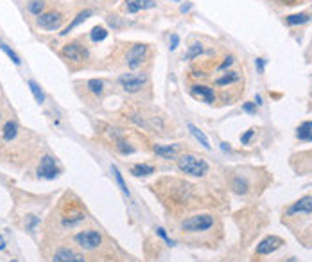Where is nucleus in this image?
<instances>
[{
	"label": "nucleus",
	"mask_w": 312,
	"mask_h": 262,
	"mask_svg": "<svg viewBox=\"0 0 312 262\" xmlns=\"http://www.w3.org/2000/svg\"><path fill=\"white\" fill-rule=\"evenodd\" d=\"M190 92H192V96L194 97H197V99H201V101L208 102V104H212V102L215 101V94H213V90L208 88V86L194 84V86L190 88Z\"/></svg>",
	"instance_id": "nucleus-12"
},
{
	"label": "nucleus",
	"mask_w": 312,
	"mask_h": 262,
	"mask_svg": "<svg viewBox=\"0 0 312 262\" xmlns=\"http://www.w3.org/2000/svg\"><path fill=\"white\" fill-rule=\"evenodd\" d=\"M16 131H18L16 122H13V120H9V122H6V126H4V130H2V138H4L6 142H11L13 138L16 137Z\"/></svg>",
	"instance_id": "nucleus-17"
},
{
	"label": "nucleus",
	"mask_w": 312,
	"mask_h": 262,
	"mask_svg": "<svg viewBox=\"0 0 312 262\" xmlns=\"http://www.w3.org/2000/svg\"><path fill=\"white\" fill-rule=\"evenodd\" d=\"M106 36H108V31L104 29L102 25H97V27H94V29H92V33H90L92 42H102Z\"/></svg>",
	"instance_id": "nucleus-24"
},
{
	"label": "nucleus",
	"mask_w": 312,
	"mask_h": 262,
	"mask_svg": "<svg viewBox=\"0 0 312 262\" xmlns=\"http://www.w3.org/2000/svg\"><path fill=\"white\" fill-rule=\"evenodd\" d=\"M52 262H86V259L77 253L76 250H72L68 246H61L59 250H56L52 257Z\"/></svg>",
	"instance_id": "nucleus-9"
},
{
	"label": "nucleus",
	"mask_w": 312,
	"mask_h": 262,
	"mask_svg": "<svg viewBox=\"0 0 312 262\" xmlns=\"http://www.w3.org/2000/svg\"><path fill=\"white\" fill-rule=\"evenodd\" d=\"M88 90L95 96H100L102 94V90H104V83L100 81V79H90L88 81Z\"/></svg>",
	"instance_id": "nucleus-26"
},
{
	"label": "nucleus",
	"mask_w": 312,
	"mask_h": 262,
	"mask_svg": "<svg viewBox=\"0 0 312 262\" xmlns=\"http://www.w3.org/2000/svg\"><path fill=\"white\" fill-rule=\"evenodd\" d=\"M63 18L65 16L59 11H49L40 15L38 20H36V24H38V27H41V29L45 31H58L59 27L63 25Z\"/></svg>",
	"instance_id": "nucleus-5"
},
{
	"label": "nucleus",
	"mask_w": 312,
	"mask_h": 262,
	"mask_svg": "<svg viewBox=\"0 0 312 262\" xmlns=\"http://www.w3.org/2000/svg\"><path fill=\"white\" fill-rule=\"evenodd\" d=\"M76 243L84 250H95L99 248L102 243V235L97 230H82V232L76 233Z\"/></svg>",
	"instance_id": "nucleus-3"
},
{
	"label": "nucleus",
	"mask_w": 312,
	"mask_h": 262,
	"mask_svg": "<svg viewBox=\"0 0 312 262\" xmlns=\"http://www.w3.org/2000/svg\"><path fill=\"white\" fill-rule=\"evenodd\" d=\"M223 146V151H230V147H228V144H221Z\"/></svg>",
	"instance_id": "nucleus-43"
},
{
	"label": "nucleus",
	"mask_w": 312,
	"mask_h": 262,
	"mask_svg": "<svg viewBox=\"0 0 312 262\" xmlns=\"http://www.w3.org/2000/svg\"><path fill=\"white\" fill-rule=\"evenodd\" d=\"M283 245V241L277 235H267L265 239H262L257 246V253L259 255H269L273 251H277L280 246Z\"/></svg>",
	"instance_id": "nucleus-10"
},
{
	"label": "nucleus",
	"mask_w": 312,
	"mask_h": 262,
	"mask_svg": "<svg viewBox=\"0 0 312 262\" xmlns=\"http://www.w3.org/2000/svg\"><path fill=\"white\" fill-rule=\"evenodd\" d=\"M27 84H29V88H31V92H33V96H34L36 102H38V104H43V102H45V94L41 92L40 84L36 83V81H33V79H29Z\"/></svg>",
	"instance_id": "nucleus-21"
},
{
	"label": "nucleus",
	"mask_w": 312,
	"mask_h": 262,
	"mask_svg": "<svg viewBox=\"0 0 312 262\" xmlns=\"http://www.w3.org/2000/svg\"><path fill=\"white\" fill-rule=\"evenodd\" d=\"M154 173V167L148 165V164H135L131 167V174L133 176H149V174Z\"/></svg>",
	"instance_id": "nucleus-16"
},
{
	"label": "nucleus",
	"mask_w": 312,
	"mask_h": 262,
	"mask_svg": "<svg viewBox=\"0 0 312 262\" xmlns=\"http://www.w3.org/2000/svg\"><path fill=\"white\" fill-rule=\"evenodd\" d=\"M178 43H180V36H178V34H172V36H171V45H169V47H171V50H174V49L178 47Z\"/></svg>",
	"instance_id": "nucleus-37"
},
{
	"label": "nucleus",
	"mask_w": 312,
	"mask_h": 262,
	"mask_svg": "<svg viewBox=\"0 0 312 262\" xmlns=\"http://www.w3.org/2000/svg\"><path fill=\"white\" fill-rule=\"evenodd\" d=\"M38 223H40V219H38L36 215H27V230H29V232H33V230H34Z\"/></svg>",
	"instance_id": "nucleus-33"
},
{
	"label": "nucleus",
	"mask_w": 312,
	"mask_h": 262,
	"mask_svg": "<svg viewBox=\"0 0 312 262\" xmlns=\"http://www.w3.org/2000/svg\"><path fill=\"white\" fill-rule=\"evenodd\" d=\"M255 63H257V68H259L260 74H264V68H265V60H264V58H259Z\"/></svg>",
	"instance_id": "nucleus-36"
},
{
	"label": "nucleus",
	"mask_w": 312,
	"mask_h": 262,
	"mask_svg": "<svg viewBox=\"0 0 312 262\" xmlns=\"http://www.w3.org/2000/svg\"><path fill=\"white\" fill-rule=\"evenodd\" d=\"M213 227V217L210 214H197L192 215L189 219H185L181 223V230L183 232H206Z\"/></svg>",
	"instance_id": "nucleus-2"
},
{
	"label": "nucleus",
	"mask_w": 312,
	"mask_h": 262,
	"mask_svg": "<svg viewBox=\"0 0 312 262\" xmlns=\"http://www.w3.org/2000/svg\"><path fill=\"white\" fill-rule=\"evenodd\" d=\"M154 153L164 158H174L176 156V146H154Z\"/></svg>",
	"instance_id": "nucleus-20"
},
{
	"label": "nucleus",
	"mask_w": 312,
	"mask_h": 262,
	"mask_svg": "<svg viewBox=\"0 0 312 262\" xmlns=\"http://www.w3.org/2000/svg\"><path fill=\"white\" fill-rule=\"evenodd\" d=\"M43 7H45V2H43V0H33V2H29L27 9H29L33 15H38V16H40Z\"/></svg>",
	"instance_id": "nucleus-27"
},
{
	"label": "nucleus",
	"mask_w": 312,
	"mask_h": 262,
	"mask_svg": "<svg viewBox=\"0 0 312 262\" xmlns=\"http://www.w3.org/2000/svg\"><path fill=\"white\" fill-rule=\"evenodd\" d=\"M11 262H16V261H11Z\"/></svg>",
	"instance_id": "nucleus-45"
},
{
	"label": "nucleus",
	"mask_w": 312,
	"mask_h": 262,
	"mask_svg": "<svg viewBox=\"0 0 312 262\" xmlns=\"http://www.w3.org/2000/svg\"><path fill=\"white\" fill-rule=\"evenodd\" d=\"M156 6L154 0H126V11L128 13H138L142 9H151Z\"/></svg>",
	"instance_id": "nucleus-13"
},
{
	"label": "nucleus",
	"mask_w": 312,
	"mask_h": 262,
	"mask_svg": "<svg viewBox=\"0 0 312 262\" xmlns=\"http://www.w3.org/2000/svg\"><path fill=\"white\" fill-rule=\"evenodd\" d=\"M38 176L45 180H54L59 176V169L56 165V160L50 155H45L41 158L40 165H38Z\"/></svg>",
	"instance_id": "nucleus-7"
},
{
	"label": "nucleus",
	"mask_w": 312,
	"mask_h": 262,
	"mask_svg": "<svg viewBox=\"0 0 312 262\" xmlns=\"http://www.w3.org/2000/svg\"><path fill=\"white\" fill-rule=\"evenodd\" d=\"M117 149H118V151H120V153H124V155H131V153L135 151V149L131 147L130 144L126 142L124 138H120V137L117 138Z\"/></svg>",
	"instance_id": "nucleus-30"
},
{
	"label": "nucleus",
	"mask_w": 312,
	"mask_h": 262,
	"mask_svg": "<svg viewBox=\"0 0 312 262\" xmlns=\"http://www.w3.org/2000/svg\"><path fill=\"white\" fill-rule=\"evenodd\" d=\"M146 54H148V45H144V43H135V45L128 50V54H126V63H128V66H130V68L140 66L144 58H146Z\"/></svg>",
	"instance_id": "nucleus-8"
},
{
	"label": "nucleus",
	"mask_w": 312,
	"mask_h": 262,
	"mask_svg": "<svg viewBox=\"0 0 312 262\" xmlns=\"http://www.w3.org/2000/svg\"><path fill=\"white\" fill-rule=\"evenodd\" d=\"M146 76L144 74H122L118 78V83L122 84V88L128 94H135L138 90H142V86L146 84Z\"/></svg>",
	"instance_id": "nucleus-6"
},
{
	"label": "nucleus",
	"mask_w": 312,
	"mask_h": 262,
	"mask_svg": "<svg viewBox=\"0 0 312 262\" xmlns=\"http://www.w3.org/2000/svg\"><path fill=\"white\" fill-rule=\"evenodd\" d=\"M82 219H84V214H82V212H76V214H72V215H65V217L61 219V225L68 228V227L77 225V223H81Z\"/></svg>",
	"instance_id": "nucleus-22"
},
{
	"label": "nucleus",
	"mask_w": 312,
	"mask_h": 262,
	"mask_svg": "<svg viewBox=\"0 0 312 262\" xmlns=\"http://www.w3.org/2000/svg\"><path fill=\"white\" fill-rule=\"evenodd\" d=\"M231 65H233V58L230 56V58H226V61H224L223 65L219 66V70H226V68H228V66H231Z\"/></svg>",
	"instance_id": "nucleus-38"
},
{
	"label": "nucleus",
	"mask_w": 312,
	"mask_h": 262,
	"mask_svg": "<svg viewBox=\"0 0 312 262\" xmlns=\"http://www.w3.org/2000/svg\"><path fill=\"white\" fill-rule=\"evenodd\" d=\"M285 262H298V259H296V257H291V259H289V261H285Z\"/></svg>",
	"instance_id": "nucleus-44"
},
{
	"label": "nucleus",
	"mask_w": 312,
	"mask_h": 262,
	"mask_svg": "<svg viewBox=\"0 0 312 262\" xmlns=\"http://www.w3.org/2000/svg\"><path fill=\"white\" fill-rule=\"evenodd\" d=\"M178 167L180 171L189 176H196V178H201L208 173V164L203 158H197L194 155H183L178 158Z\"/></svg>",
	"instance_id": "nucleus-1"
},
{
	"label": "nucleus",
	"mask_w": 312,
	"mask_h": 262,
	"mask_svg": "<svg viewBox=\"0 0 312 262\" xmlns=\"http://www.w3.org/2000/svg\"><path fill=\"white\" fill-rule=\"evenodd\" d=\"M156 233H158L160 237L164 239V241H165V243H167L169 246H174V245H176V243H174V241H172V239L169 237V235H167V232H165L164 228H156Z\"/></svg>",
	"instance_id": "nucleus-32"
},
{
	"label": "nucleus",
	"mask_w": 312,
	"mask_h": 262,
	"mask_svg": "<svg viewBox=\"0 0 312 262\" xmlns=\"http://www.w3.org/2000/svg\"><path fill=\"white\" fill-rule=\"evenodd\" d=\"M255 104H257V106H260V104H262V97H260V96L255 97Z\"/></svg>",
	"instance_id": "nucleus-40"
},
{
	"label": "nucleus",
	"mask_w": 312,
	"mask_h": 262,
	"mask_svg": "<svg viewBox=\"0 0 312 262\" xmlns=\"http://www.w3.org/2000/svg\"><path fill=\"white\" fill-rule=\"evenodd\" d=\"M253 135H255V130H247L246 133L241 137V142L244 144V146H246V144H249V140H251V137H253Z\"/></svg>",
	"instance_id": "nucleus-34"
},
{
	"label": "nucleus",
	"mask_w": 312,
	"mask_h": 262,
	"mask_svg": "<svg viewBox=\"0 0 312 262\" xmlns=\"http://www.w3.org/2000/svg\"><path fill=\"white\" fill-rule=\"evenodd\" d=\"M61 56L66 58L68 61H72V63H82L88 58V50L82 47L79 42H70L61 49Z\"/></svg>",
	"instance_id": "nucleus-4"
},
{
	"label": "nucleus",
	"mask_w": 312,
	"mask_h": 262,
	"mask_svg": "<svg viewBox=\"0 0 312 262\" xmlns=\"http://www.w3.org/2000/svg\"><path fill=\"white\" fill-rule=\"evenodd\" d=\"M201 52H203L201 43H192V45H190V49H189V52H187V56H185V60H194V58H197Z\"/></svg>",
	"instance_id": "nucleus-29"
},
{
	"label": "nucleus",
	"mask_w": 312,
	"mask_h": 262,
	"mask_svg": "<svg viewBox=\"0 0 312 262\" xmlns=\"http://www.w3.org/2000/svg\"><path fill=\"white\" fill-rule=\"evenodd\" d=\"M112 171H113V176H115V180H117V183H118V187H120V191L126 194V196H130V189H128V185H126V181H124V178H122V174H120V171H118L117 167L113 165L112 167Z\"/></svg>",
	"instance_id": "nucleus-25"
},
{
	"label": "nucleus",
	"mask_w": 312,
	"mask_h": 262,
	"mask_svg": "<svg viewBox=\"0 0 312 262\" xmlns=\"http://www.w3.org/2000/svg\"><path fill=\"white\" fill-rule=\"evenodd\" d=\"M176 2H180V0H176Z\"/></svg>",
	"instance_id": "nucleus-46"
},
{
	"label": "nucleus",
	"mask_w": 312,
	"mask_h": 262,
	"mask_svg": "<svg viewBox=\"0 0 312 262\" xmlns=\"http://www.w3.org/2000/svg\"><path fill=\"white\" fill-rule=\"evenodd\" d=\"M189 130H190V133L194 135V138L197 140V142L203 146L205 149H210V144H208V138H206V135L203 133V131L197 128V126H194V124H189Z\"/></svg>",
	"instance_id": "nucleus-19"
},
{
	"label": "nucleus",
	"mask_w": 312,
	"mask_h": 262,
	"mask_svg": "<svg viewBox=\"0 0 312 262\" xmlns=\"http://www.w3.org/2000/svg\"><path fill=\"white\" fill-rule=\"evenodd\" d=\"M257 104H255V102H246V104H244V106H242V110H244V112H247V114H255V112H257Z\"/></svg>",
	"instance_id": "nucleus-35"
},
{
	"label": "nucleus",
	"mask_w": 312,
	"mask_h": 262,
	"mask_svg": "<svg viewBox=\"0 0 312 262\" xmlns=\"http://www.w3.org/2000/svg\"><path fill=\"white\" fill-rule=\"evenodd\" d=\"M283 4H296V0H282Z\"/></svg>",
	"instance_id": "nucleus-42"
},
{
	"label": "nucleus",
	"mask_w": 312,
	"mask_h": 262,
	"mask_svg": "<svg viewBox=\"0 0 312 262\" xmlns=\"http://www.w3.org/2000/svg\"><path fill=\"white\" fill-rule=\"evenodd\" d=\"M231 187H233V191H235L237 194H244V192L247 191V181L244 178H235Z\"/></svg>",
	"instance_id": "nucleus-28"
},
{
	"label": "nucleus",
	"mask_w": 312,
	"mask_h": 262,
	"mask_svg": "<svg viewBox=\"0 0 312 262\" xmlns=\"http://www.w3.org/2000/svg\"><path fill=\"white\" fill-rule=\"evenodd\" d=\"M311 20V16L307 15V13H300V15H291V16H287V24L289 25H301L305 24V22H309Z\"/></svg>",
	"instance_id": "nucleus-23"
},
{
	"label": "nucleus",
	"mask_w": 312,
	"mask_h": 262,
	"mask_svg": "<svg viewBox=\"0 0 312 262\" xmlns=\"http://www.w3.org/2000/svg\"><path fill=\"white\" fill-rule=\"evenodd\" d=\"M92 15H94V11H92V9H84V11H81V13H79V15H77L76 18H74V20H72L70 24L66 25V29H65V31H61V34H63V36L68 34L70 31L76 29L77 25H81L82 22H86V20H88V18L92 16Z\"/></svg>",
	"instance_id": "nucleus-14"
},
{
	"label": "nucleus",
	"mask_w": 312,
	"mask_h": 262,
	"mask_svg": "<svg viewBox=\"0 0 312 262\" xmlns=\"http://www.w3.org/2000/svg\"><path fill=\"white\" fill-rule=\"evenodd\" d=\"M190 7H192L190 4H187V6H181V13H187V11L190 9Z\"/></svg>",
	"instance_id": "nucleus-41"
},
{
	"label": "nucleus",
	"mask_w": 312,
	"mask_h": 262,
	"mask_svg": "<svg viewBox=\"0 0 312 262\" xmlns=\"http://www.w3.org/2000/svg\"><path fill=\"white\" fill-rule=\"evenodd\" d=\"M0 49H2V50H4V52H6L7 56L11 58L13 63H15V65H20V58H18V54L15 52V50H13L11 47H7V45H6V43H4V42H0Z\"/></svg>",
	"instance_id": "nucleus-31"
},
{
	"label": "nucleus",
	"mask_w": 312,
	"mask_h": 262,
	"mask_svg": "<svg viewBox=\"0 0 312 262\" xmlns=\"http://www.w3.org/2000/svg\"><path fill=\"white\" fill-rule=\"evenodd\" d=\"M298 138L303 140V142H312V122H303V124L298 128Z\"/></svg>",
	"instance_id": "nucleus-18"
},
{
	"label": "nucleus",
	"mask_w": 312,
	"mask_h": 262,
	"mask_svg": "<svg viewBox=\"0 0 312 262\" xmlns=\"http://www.w3.org/2000/svg\"><path fill=\"white\" fill-rule=\"evenodd\" d=\"M237 81H241V74L239 72H228V74L221 76L219 79H215V84L217 86H226V84L237 83Z\"/></svg>",
	"instance_id": "nucleus-15"
},
{
	"label": "nucleus",
	"mask_w": 312,
	"mask_h": 262,
	"mask_svg": "<svg viewBox=\"0 0 312 262\" xmlns=\"http://www.w3.org/2000/svg\"><path fill=\"white\" fill-rule=\"evenodd\" d=\"M312 212V197L311 196H303L301 199H298L296 203H293L287 209V215H295V214H311Z\"/></svg>",
	"instance_id": "nucleus-11"
},
{
	"label": "nucleus",
	"mask_w": 312,
	"mask_h": 262,
	"mask_svg": "<svg viewBox=\"0 0 312 262\" xmlns=\"http://www.w3.org/2000/svg\"><path fill=\"white\" fill-rule=\"evenodd\" d=\"M4 248H6V239L0 235V250H4Z\"/></svg>",
	"instance_id": "nucleus-39"
}]
</instances>
